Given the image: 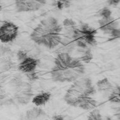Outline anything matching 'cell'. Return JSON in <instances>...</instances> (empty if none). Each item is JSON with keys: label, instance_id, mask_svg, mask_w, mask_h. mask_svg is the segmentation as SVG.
Instances as JSON below:
<instances>
[{"label": "cell", "instance_id": "obj_25", "mask_svg": "<svg viewBox=\"0 0 120 120\" xmlns=\"http://www.w3.org/2000/svg\"><path fill=\"white\" fill-rule=\"evenodd\" d=\"M120 31L119 29H116L113 30L111 32V33L110 34V35L111 36L112 39H116L120 37Z\"/></svg>", "mask_w": 120, "mask_h": 120}, {"label": "cell", "instance_id": "obj_28", "mask_svg": "<svg viewBox=\"0 0 120 120\" xmlns=\"http://www.w3.org/2000/svg\"><path fill=\"white\" fill-rule=\"evenodd\" d=\"M52 120H64V118L61 115H55L52 117Z\"/></svg>", "mask_w": 120, "mask_h": 120}, {"label": "cell", "instance_id": "obj_29", "mask_svg": "<svg viewBox=\"0 0 120 120\" xmlns=\"http://www.w3.org/2000/svg\"><path fill=\"white\" fill-rule=\"evenodd\" d=\"M1 10V6H0V10Z\"/></svg>", "mask_w": 120, "mask_h": 120}, {"label": "cell", "instance_id": "obj_2", "mask_svg": "<svg viewBox=\"0 0 120 120\" xmlns=\"http://www.w3.org/2000/svg\"><path fill=\"white\" fill-rule=\"evenodd\" d=\"M97 30L90 27L87 23H83L78 28L74 38L76 46L79 48H87L97 44L95 35Z\"/></svg>", "mask_w": 120, "mask_h": 120}, {"label": "cell", "instance_id": "obj_5", "mask_svg": "<svg viewBox=\"0 0 120 120\" xmlns=\"http://www.w3.org/2000/svg\"><path fill=\"white\" fill-rule=\"evenodd\" d=\"M46 3L44 1L19 0L16 1V9L19 12L37 11L39 10L42 5Z\"/></svg>", "mask_w": 120, "mask_h": 120}, {"label": "cell", "instance_id": "obj_11", "mask_svg": "<svg viewBox=\"0 0 120 120\" xmlns=\"http://www.w3.org/2000/svg\"><path fill=\"white\" fill-rule=\"evenodd\" d=\"M61 39L60 34L49 33L44 40L42 45L49 49H54L60 44Z\"/></svg>", "mask_w": 120, "mask_h": 120}, {"label": "cell", "instance_id": "obj_24", "mask_svg": "<svg viewBox=\"0 0 120 120\" xmlns=\"http://www.w3.org/2000/svg\"><path fill=\"white\" fill-rule=\"evenodd\" d=\"M17 58L18 60H20V61H22L24 60H25L26 58H29V56L27 52L25 50H20L18 52H17Z\"/></svg>", "mask_w": 120, "mask_h": 120}, {"label": "cell", "instance_id": "obj_3", "mask_svg": "<svg viewBox=\"0 0 120 120\" xmlns=\"http://www.w3.org/2000/svg\"><path fill=\"white\" fill-rule=\"evenodd\" d=\"M19 27L11 22H5L0 27V41L8 43L13 41L18 35Z\"/></svg>", "mask_w": 120, "mask_h": 120}, {"label": "cell", "instance_id": "obj_6", "mask_svg": "<svg viewBox=\"0 0 120 120\" xmlns=\"http://www.w3.org/2000/svg\"><path fill=\"white\" fill-rule=\"evenodd\" d=\"M40 24L50 33L60 34L63 30L62 26L60 25L58 20L54 17H48L41 22Z\"/></svg>", "mask_w": 120, "mask_h": 120}, {"label": "cell", "instance_id": "obj_14", "mask_svg": "<svg viewBox=\"0 0 120 120\" xmlns=\"http://www.w3.org/2000/svg\"><path fill=\"white\" fill-rule=\"evenodd\" d=\"M97 90L103 94L104 95H107L108 96L110 92L111 91V90L113 88V86L107 78H104L97 82Z\"/></svg>", "mask_w": 120, "mask_h": 120}, {"label": "cell", "instance_id": "obj_15", "mask_svg": "<svg viewBox=\"0 0 120 120\" xmlns=\"http://www.w3.org/2000/svg\"><path fill=\"white\" fill-rule=\"evenodd\" d=\"M96 106L97 102L95 99L90 96H85L82 99L78 107L84 110H92Z\"/></svg>", "mask_w": 120, "mask_h": 120}, {"label": "cell", "instance_id": "obj_22", "mask_svg": "<svg viewBox=\"0 0 120 120\" xmlns=\"http://www.w3.org/2000/svg\"><path fill=\"white\" fill-rule=\"evenodd\" d=\"M98 13L100 17H102V19H106L111 17L112 11L107 7H104L103 8L101 9Z\"/></svg>", "mask_w": 120, "mask_h": 120}, {"label": "cell", "instance_id": "obj_8", "mask_svg": "<svg viewBox=\"0 0 120 120\" xmlns=\"http://www.w3.org/2000/svg\"><path fill=\"white\" fill-rule=\"evenodd\" d=\"M62 28L64 30V36L74 39L76 32L77 30V25L76 22L72 19H64L63 22Z\"/></svg>", "mask_w": 120, "mask_h": 120}, {"label": "cell", "instance_id": "obj_10", "mask_svg": "<svg viewBox=\"0 0 120 120\" xmlns=\"http://www.w3.org/2000/svg\"><path fill=\"white\" fill-rule=\"evenodd\" d=\"M49 33L50 32L47 31L41 24H39L30 34V39L35 44L41 45L43 44L44 40L47 34Z\"/></svg>", "mask_w": 120, "mask_h": 120}, {"label": "cell", "instance_id": "obj_20", "mask_svg": "<svg viewBox=\"0 0 120 120\" xmlns=\"http://www.w3.org/2000/svg\"><path fill=\"white\" fill-rule=\"evenodd\" d=\"M11 54V49L7 46L0 45V60L5 62Z\"/></svg>", "mask_w": 120, "mask_h": 120}, {"label": "cell", "instance_id": "obj_7", "mask_svg": "<svg viewBox=\"0 0 120 120\" xmlns=\"http://www.w3.org/2000/svg\"><path fill=\"white\" fill-rule=\"evenodd\" d=\"M100 29L105 34H109L114 29H118V23L116 20L110 17L106 19H101L98 21Z\"/></svg>", "mask_w": 120, "mask_h": 120}, {"label": "cell", "instance_id": "obj_1", "mask_svg": "<svg viewBox=\"0 0 120 120\" xmlns=\"http://www.w3.org/2000/svg\"><path fill=\"white\" fill-rule=\"evenodd\" d=\"M95 89L89 78H81L75 81L64 95V99L68 105L78 107L82 99L95 93Z\"/></svg>", "mask_w": 120, "mask_h": 120}, {"label": "cell", "instance_id": "obj_17", "mask_svg": "<svg viewBox=\"0 0 120 120\" xmlns=\"http://www.w3.org/2000/svg\"><path fill=\"white\" fill-rule=\"evenodd\" d=\"M51 97V94L49 92H42L34 97L32 102L37 106H43L49 101Z\"/></svg>", "mask_w": 120, "mask_h": 120}, {"label": "cell", "instance_id": "obj_26", "mask_svg": "<svg viewBox=\"0 0 120 120\" xmlns=\"http://www.w3.org/2000/svg\"><path fill=\"white\" fill-rule=\"evenodd\" d=\"M27 77H28L30 80H37V79H38L37 73H36L34 71H32V72L27 73Z\"/></svg>", "mask_w": 120, "mask_h": 120}, {"label": "cell", "instance_id": "obj_4", "mask_svg": "<svg viewBox=\"0 0 120 120\" xmlns=\"http://www.w3.org/2000/svg\"><path fill=\"white\" fill-rule=\"evenodd\" d=\"M17 93L15 98L19 103L22 104H27L29 103L32 96L31 86L28 83L20 81L15 85Z\"/></svg>", "mask_w": 120, "mask_h": 120}, {"label": "cell", "instance_id": "obj_16", "mask_svg": "<svg viewBox=\"0 0 120 120\" xmlns=\"http://www.w3.org/2000/svg\"><path fill=\"white\" fill-rule=\"evenodd\" d=\"M77 52L79 54V58H77L82 62L85 63H89L91 61L93 58V54L91 50L89 48H79L77 49Z\"/></svg>", "mask_w": 120, "mask_h": 120}, {"label": "cell", "instance_id": "obj_18", "mask_svg": "<svg viewBox=\"0 0 120 120\" xmlns=\"http://www.w3.org/2000/svg\"><path fill=\"white\" fill-rule=\"evenodd\" d=\"M46 113L39 108H34L28 110L26 112V117L28 120H35L41 116H44Z\"/></svg>", "mask_w": 120, "mask_h": 120}, {"label": "cell", "instance_id": "obj_19", "mask_svg": "<svg viewBox=\"0 0 120 120\" xmlns=\"http://www.w3.org/2000/svg\"><path fill=\"white\" fill-rule=\"evenodd\" d=\"M108 98L110 102L112 103H119L120 102V87L117 85L116 87H113L111 91L110 92L108 95Z\"/></svg>", "mask_w": 120, "mask_h": 120}, {"label": "cell", "instance_id": "obj_27", "mask_svg": "<svg viewBox=\"0 0 120 120\" xmlns=\"http://www.w3.org/2000/svg\"><path fill=\"white\" fill-rule=\"evenodd\" d=\"M108 4L110 6H116L119 4V3H120V1H118V0H111V1H108Z\"/></svg>", "mask_w": 120, "mask_h": 120}, {"label": "cell", "instance_id": "obj_13", "mask_svg": "<svg viewBox=\"0 0 120 120\" xmlns=\"http://www.w3.org/2000/svg\"><path fill=\"white\" fill-rule=\"evenodd\" d=\"M59 45L61 46L60 47L61 51L59 53L65 52V53H68V54L75 49L76 46H77L74 39L66 37L61 39V41Z\"/></svg>", "mask_w": 120, "mask_h": 120}, {"label": "cell", "instance_id": "obj_23", "mask_svg": "<svg viewBox=\"0 0 120 120\" xmlns=\"http://www.w3.org/2000/svg\"><path fill=\"white\" fill-rule=\"evenodd\" d=\"M54 3H56L54 5L60 10H62L63 8H68L71 5L70 1H56Z\"/></svg>", "mask_w": 120, "mask_h": 120}, {"label": "cell", "instance_id": "obj_21", "mask_svg": "<svg viewBox=\"0 0 120 120\" xmlns=\"http://www.w3.org/2000/svg\"><path fill=\"white\" fill-rule=\"evenodd\" d=\"M87 119L89 120H102V115L99 110H94L89 114Z\"/></svg>", "mask_w": 120, "mask_h": 120}, {"label": "cell", "instance_id": "obj_12", "mask_svg": "<svg viewBox=\"0 0 120 120\" xmlns=\"http://www.w3.org/2000/svg\"><path fill=\"white\" fill-rule=\"evenodd\" d=\"M72 59L73 58L68 53H59L54 61L55 66L61 69L66 68L70 65Z\"/></svg>", "mask_w": 120, "mask_h": 120}, {"label": "cell", "instance_id": "obj_9", "mask_svg": "<svg viewBox=\"0 0 120 120\" xmlns=\"http://www.w3.org/2000/svg\"><path fill=\"white\" fill-rule=\"evenodd\" d=\"M38 64H39V60L35 59V58L29 57L22 61H21L19 66V69L22 72L28 73L35 71Z\"/></svg>", "mask_w": 120, "mask_h": 120}]
</instances>
